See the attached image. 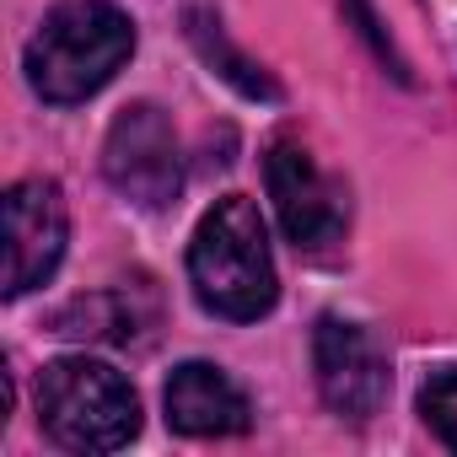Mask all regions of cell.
Masks as SVG:
<instances>
[{
    "instance_id": "obj_1",
    "label": "cell",
    "mask_w": 457,
    "mask_h": 457,
    "mask_svg": "<svg viewBox=\"0 0 457 457\" xmlns=\"http://www.w3.org/2000/svg\"><path fill=\"white\" fill-rule=\"evenodd\" d=\"M188 286L204 312L226 323H253L275 307L280 280H275V253L264 215L248 194H226L215 199L188 243Z\"/></svg>"
},
{
    "instance_id": "obj_2",
    "label": "cell",
    "mask_w": 457,
    "mask_h": 457,
    "mask_svg": "<svg viewBox=\"0 0 457 457\" xmlns=\"http://www.w3.org/2000/svg\"><path fill=\"white\" fill-rule=\"evenodd\" d=\"M129 54H135V22L113 0H65L28 38L22 71L44 103L65 108L97 97L129 65Z\"/></svg>"
},
{
    "instance_id": "obj_3",
    "label": "cell",
    "mask_w": 457,
    "mask_h": 457,
    "mask_svg": "<svg viewBox=\"0 0 457 457\" xmlns=\"http://www.w3.org/2000/svg\"><path fill=\"white\" fill-rule=\"evenodd\" d=\"M38 425L65 452H119L140 436V398L108 361L65 355L38 377Z\"/></svg>"
},
{
    "instance_id": "obj_4",
    "label": "cell",
    "mask_w": 457,
    "mask_h": 457,
    "mask_svg": "<svg viewBox=\"0 0 457 457\" xmlns=\"http://www.w3.org/2000/svg\"><path fill=\"white\" fill-rule=\"evenodd\" d=\"M103 172L108 183L140 204V210H167L183 188V151L178 129L156 103H129L103 140Z\"/></svg>"
},
{
    "instance_id": "obj_5",
    "label": "cell",
    "mask_w": 457,
    "mask_h": 457,
    "mask_svg": "<svg viewBox=\"0 0 457 457\" xmlns=\"http://www.w3.org/2000/svg\"><path fill=\"white\" fill-rule=\"evenodd\" d=\"M312 377H318L323 403L350 425H366L387 403V387H393V366L377 334L339 312H323L312 328Z\"/></svg>"
},
{
    "instance_id": "obj_6",
    "label": "cell",
    "mask_w": 457,
    "mask_h": 457,
    "mask_svg": "<svg viewBox=\"0 0 457 457\" xmlns=\"http://www.w3.org/2000/svg\"><path fill=\"white\" fill-rule=\"evenodd\" d=\"M65 237L71 215L54 178H22L6 188V302L38 291L60 270Z\"/></svg>"
},
{
    "instance_id": "obj_7",
    "label": "cell",
    "mask_w": 457,
    "mask_h": 457,
    "mask_svg": "<svg viewBox=\"0 0 457 457\" xmlns=\"http://www.w3.org/2000/svg\"><path fill=\"white\" fill-rule=\"evenodd\" d=\"M264 183H270V199H275V215H280V226H286V237H291L296 248L318 253V248L339 243L345 220H350L345 188L318 167V156H312L307 145H291V140L270 145Z\"/></svg>"
},
{
    "instance_id": "obj_8",
    "label": "cell",
    "mask_w": 457,
    "mask_h": 457,
    "mask_svg": "<svg viewBox=\"0 0 457 457\" xmlns=\"http://www.w3.org/2000/svg\"><path fill=\"white\" fill-rule=\"evenodd\" d=\"M162 409H167V425L178 436H194V441H210V436H243L248 430V393L226 377L220 366L210 361H183L167 387H162Z\"/></svg>"
},
{
    "instance_id": "obj_9",
    "label": "cell",
    "mask_w": 457,
    "mask_h": 457,
    "mask_svg": "<svg viewBox=\"0 0 457 457\" xmlns=\"http://www.w3.org/2000/svg\"><path fill=\"white\" fill-rule=\"evenodd\" d=\"M188 38H194V49H199V54H204L226 81H232L243 97H264V103H275V97H280V87H275V81H270V76H264V71H259L237 44H232V38L220 33V22H215V17L188 12Z\"/></svg>"
},
{
    "instance_id": "obj_10",
    "label": "cell",
    "mask_w": 457,
    "mask_h": 457,
    "mask_svg": "<svg viewBox=\"0 0 457 457\" xmlns=\"http://www.w3.org/2000/svg\"><path fill=\"white\" fill-rule=\"evenodd\" d=\"M420 414H425V425L457 452V366L436 371V377L420 387Z\"/></svg>"
}]
</instances>
